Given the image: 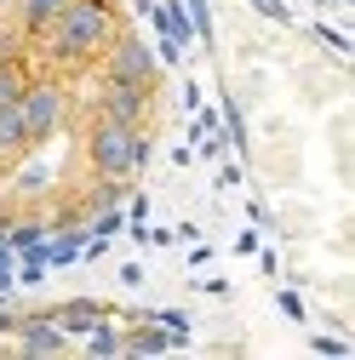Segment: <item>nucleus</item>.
I'll return each instance as SVG.
<instances>
[{"mask_svg":"<svg viewBox=\"0 0 355 360\" xmlns=\"http://www.w3.org/2000/svg\"><path fill=\"white\" fill-rule=\"evenodd\" d=\"M80 252H86V235H80V229H69V235H52V240H46V263H52V269H69Z\"/></svg>","mask_w":355,"mask_h":360,"instance_id":"obj_11","label":"nucleus"},{"mask_svg":"<svg viewBox=\"0 0 355 360\" xmlns=\"http://www.w3.org/2000/svg\"><path fill=\"white\" fill-rule=\"evenodd\" d=\"M126 200V177H98V189L86 195V212H104V206H120Z\"/></svg>","mask_w":355,"mask_h":360,"instance_id":"obj_16","label":"nucleus"},{"mask_svg":"<svg viewBox=\"0 0 355 360\" xmlns=\"http://www.w3.org/2000/svg\"><path fill=\"white\" fill-rule=\"evenodd\" d=\"M23 86H29V75H23L12 58H0V109L18 103V98H23Z\"/></svg>","mask_w":355,"mask_h":360,"instance_id":"obj_17","label":"nucleus"},{"mask_svg":"<svg viewBox=\"0 0 355 360\" xmlns=\"http://www.w3.org/2000/svg\"><path fill=\"white\" fill-rule=\"evenodd\" d=\"M86 354H120V326H115V314H104V321L86 332Z\"/></svg>","mask_w":355,"mask_h":360,"instance_id":"obj_13","label":"nucleus"},{"mask_svg":"<svg viewBox=\"0 0 355 360\" xmlns=\"http://www.w3.org/2000/svg\"><path fill=\"white\" fill-rule=\"evenodd\" d=\"M115 6H98V0H69V6L46 23V46L58 63H92L109 40H115Z\"/></svg>","mask_w":355,"mask_h":360,"instance_id":"obj_1","label":"nucleus"},{"mask_svg":"<svg viewBox=\"0 0 355 360\" xmlns=\"http://www.w3.org/2000/svg\"><path fill=\"white\" fill-rule=\"evenodd\" d=\"M18 103H23V120H29V138L35 143L58 138V126L69 120V92H63L58 80H29Z\"/></svg>","mask_w":355,"mask_h":360,"instance_id":"obj_4","label":"nucleus"},{"mask_svg":"<svg viewBox=\"0 0 355 360\" xmlns=\"http://www.w3.org/2000/svg\"><path fill=\"white\" fill-rule=\"evenodd\" d=\"M63 6H69V0H23V6H18V29H23V34H46V23H52Z\"/></svg>","mask_w":355,"mask_h":360,"instance_id":"obj_10","label":"nucleus"},{"mask_svg":"<svg viewBox=\"0 0 355 360\" xmlns=\"http://www.w3.org/2000/svg\"><path fill=\"white\" fill-rule=\"evenodd\" d=\"M18 34H23V29H0V58H12V52H18Z\"/></svg>","mask_w":355,"mask_h":360,"instance_id":"obj_25","label":"nucleus"},{"mask_svg":"<svg viewBox=\"0 0 355 360\" xmlns=\"http://www.w3.org/2000/svg\"><path fill=\"white\" fill-rule=\"evenodd\" d=\"M252 6H258L263 18H275V23H287V18H292V12H287V0H252Z\"/></svg>","mask_w":355,"mask_h":360,"instance_id":"obj_21","label":"nucleus"},{"mask_svg":"<svg viewBox=\"0 0 355 360\" xmlns=\"http://www.w3.org/2000/svg\"><path fill=\"white\" fill-rule=\"evenodd\" d=\"M98 6H115V0H98Z\"/></svg>","mask_w":355,"mask_h":360,"instance_id":"obj_28","label":"nucleus"},{"mask_svg":"<svg viewBox=\"0 0 355 360\" xmlns=\"http://www.w3.org/2000/svg\"><path fill=\"white\" fill-rule=\"evenodd\" d=\"M46 240H40V246H29V252H18V281L23 286H40V281H46Z\"/></svg>","mask_w":355,"mask_h":360,"instance_id":"obj_14","label":"nucleus"},{"mask_svg":"<svg viewBox=\"0 0 355 360\" xmlns=\"http://www.w3.org/2000/svg\"><path fill=\"white\" fill-rule=\"evenodd\" d=\"M149 23L161 29V63H178V52L195 40V29H189V18H184V0H155Z\"/></svg>","mask_w":355,"mask_h":360,"instance_id":"obj_7","label":"nucleus"},{"mask_svg":"<svg viewBox=\"0 0 355 360\" xmlns=\"http://www.w3.org/2000/svg\"><path fill=\"white\" fill-rule=\"evenodd\" d=\"M316 34H321V40H327V46H332V52H338V58H349V40H344V34H338V29H327V23H316Z\"/></svg>","mask_w":355,"mask_h":360,"instance_id":"obj_20","label":"nucleus"},{"mask_svg":"<svg viewBox=\"0 0 355 360\" xmlns=\"http://www.w3.org/2000/svg\"><path fill=\"white\" fill-rule=\"evenodd\" d=\"M224 143H235V149H247V115H241V103L235 98H224Z\"/></svg>","mask_w":355,"mask_h":360,"instance_id":"obj_18","label":"nucleus"},{"mask_svg":"<svg viewBox=\"0 0 355 360\" xmlns=\"http://www.w3.org/2000/svg\"><path fill=\"white\" fill-rule=\"evenodd\" d=\"M235 184H241V166H235V160H230V166H224V172H218V189H235Z\"/></svg>","mask_w":355,"mask_h":360,"instance_id":"obj_26","label":"nucleus"},{"mask_svg":"<svg viewBox=\"0 0 355 360\" xmlns=\"http://www.w3.org/2000/svg\"><path fill=\"white\" fill-rule=\"evenodd\" d=\"M120 281L126 286H144V263H120Z\"/></svg>","mask_w":355,"mask_h":360,"instance_id":"obj_24","label":"nucleus"},{"mask_svg":"<svg viewBox=\"0 0 355 360\" xmlns=\"http://www.w3.org/2000/svg\"><path fill=\"white\" fill-rule=\"evenodd\" d=\"M40 240H46V223H40V217L6 223V246H12V252H29V246H40Z\"/></svg>","mask_w":355,"mask_h":360,"instance_id":"obj_12","label":"nucleus"},{"mask_svg":"<svg viewBox=\"0 0 355 360\" xmlns=\"http://www.w3.org/2000/svg\"><path fill=\"white\" fill-rule=\"evenodd\" d=\"M144 314H149L155 326L172 332V349H184V343H189V314H184V309H144Z\"/></svg>","mask_w":355,"mask_h":360,"instance_id":"obj_15","label":"nucleus"},{"mask_svg":"<svg viewBox=\"0 0 355 360\" xmlns=\"http://www.w3.org/2000/svg\"><path fill=\"white\" fill-rule=\"evenodd\" d=\"M12 286H18V252L0 246V292H12Z\"/></svg>","mask_w":355,"mask_h":360,"instance_id":"obj_19","label":"nucleus"},{"mask_svg":"<svg viewBox=\"0 0 355 360\" xmlns=\"http://www.w3.org/2000/svg\"><path fill=\"white\" fill-rule=\"evenodd\" d=\"M120 354H172V332L149 314H132V332H120Z\"/></svg>","mask_w":355,"mask_h":360,"instance_id":"obj_9","label":"nucleus"},{"mask_svg":"<svg viewBox=\"0 0 355 360\" xmlns=\"http://www.w3.org/2000/svg\"><path fill=\"white\" fill-rule=\"evenodd\" d=\"M349 6H355V0H349Z\"/></svg>","mask_w":355,"mask_h":360,"instance_id":"obj_29","label":"nucleus"},{"mask_svg":"<svg viewBox=\"0 0 355 360\" xmlns=\"http://www.w3.org/2000/svg\"><path fill=\"white\" fill-rule=\"evenodd\" d=\"M40 314H46V321H58L69 338H86V332H92L109 309H104L98 297H69V303H52V309H40Z\"/></svg>","mask_w":355,"mask_h":360,"instance_id":"obj_8","label":"nucleus"},{"mask_svg":"<svg viewBox=\"0 0 355 360\" xmlns=\"http://www.w3.org/2000/svg\"><path fill=\"white\" fill-rule=\"evenodd\" d=\"M281 314H287V321H304V297L298 292H281Z\"/></svg>","mask_w":355,"mask_h":360,"instance_id":"obj_22","label":"nucleus"},{"mask_svg":"<svg viewBox=\"0 0 355 360\" xmlns=\"http://www.w3.org/2000/svg\"><path fill=\"white\" fill-rule=\"evenodd\" d=\"M12 349H18V354H63V349H69V332H63L58 321H46V314H18Z\"/></svg>","mask_w":355,"mask_h":360,"instance_id":"obj_6","label":"nucleus"},{"mask_svg":"<svg viewBox=\"0 0 355 360\" xmlns=\"http://www.w3.org/2000/svg\"><path fill=\"white\" fill-rule=\"evenodd\" d=\"M316 354H349L344 338H316Z\"/></svg>","mask_w":355,"mask_h":360,"instance_id":"obj_23","label":"nucleus"},{"mask_svg":"<svg viewBox=\"0 0 355 360\" xmlns=\"http://www.w3.org/2000/svg\"><path fill=\"white\" fill-rule=\"evenodd\" d=\"M155 155V138L149 126H120V120H92V131H86V160H92L98 177H138Z\"/></svg>","mask_w":355,"mask_h":360,"instance_id":"obj_2","label":"nucleus"},{"mask_svg":"<svg viewBox=\"0 0 355 360\" xmlns=\"http://www.w3.org/2000/svg\"><path fill=\"white\" fill-rule=\"evenodd\" d=\"M98 115H104V120H120V126H149V86L104 80V92H98Z\"/></svg>","mask_w":355,"mask_h":360,"instance_id":"obj_5","label":"nucleus"},{"mask_svg":"<svg viewBox=\"0 0 355 360\" xmlns=\"http://www.w3.org/2000/svg\"><path fill=\"white\" fill-rule=\"evenodd\" d=\"M104 80H120V86H155L161 80V58L155 46H144L138 34H115L104 46Z\"/></svg>","mask_w":355,"mask_h":360,"instance_id":"obj_3","label":"nucleus"},{"mask_svg":"<svg viewBox=\"0 0 355 360\" xmlns=\"http://www.w3.org/2000/svg\"><path fill=\"white\" fill-rule=\"evenodd\" d=\"M0 217H6V195H0Z\"/></svg>","mask_w":355,"mask_h":360,"instance_id":"obj_27","label":"nucleus"}]
</instances>
